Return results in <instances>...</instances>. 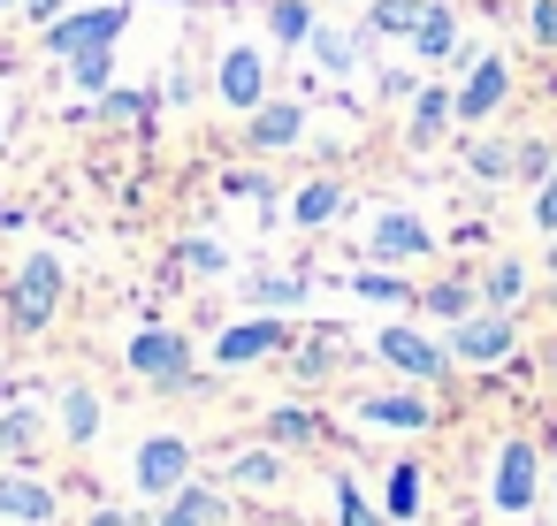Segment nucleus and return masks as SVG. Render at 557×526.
Segmentation results:
<instances>
[{
  "mask_svg": "<svg viewBox=\"0 0 557 526\" xmlns=\"http://www.w3.org/2000/svg\"><path fill=\"white\" fill-rule=\"evenodd\" d=\"M389 511H397V518L420 511V465H397V473H389Z\"/></svg>",
  "mask_w": 557,
  "mask_h": 526,
  "instance_id": "bb28decb",
  "label": "nucleus"
},
{
  "mask_svg": "<svg viewBox=\"0 0 557 526\" xmlns=\"http://www.w3.org/2000/svg\"><path fill=\"white\" fill-rule=\"evenodd\" d=\"M268 24H275V39H313V16H306V0H275V9H268Z\"/></svg>",
  "mask_w": 557,
  "mask_h": 526,
  "instance_id": "aec40b11",
  "label": "nucleus"
},
{
  "mask_svg": "<svg viewBox=\"0 0 557 526\" xmlns=\"http://www.w3.org/2000/svg\"><path fill=\"white\" fill-rule=\"evenodd\" d=\"M54 305H62V260L39 252V260H24V275H16V328H47Z\"/></svg>",
  "mask_w": 557,
  "mask_h": 526,
  "instance_id": "f257e3e1",
  "label": "nucleus"
},
{
  "mask_svg": "<svg viewBox=\"0 0 557 526\" xmlns=\"http://www.w3.org/2000/svg\"><path fill=\"white\" fill-rule=\"evenodd\" d=\"M519 290H527V275H519V260H496V267H488V283H481V298H488V305H511Z\"/></svg>",
  "mask_w": 557,
  "mask_h": 526,
  "instance_id": "5701e85b",
  "label": "nucleus"
},
{
  "mask_svg": "<svg viewBox=\"0 0 557 526\" xmlns=\"http://www.w3.org/2000/svg\"><path fill=\"white\" fill-rule=\"evenodd\" d=\"M24 9H32L39 24H54V9H62V0H24Z\"/></svg>",
  "mask_w": 557,
  "mask_h": 526,
  "instance_id": "e433bc0d",
  "label": "nucleus"
},
{
  "mask_svg": "<svg viewBox=\"0 0 557 526\" xmlns=\"http://www.w3.org/2000/svg\"><path fill=\"white\" fill-rule=\"evenodd\" d=\"M351 290H359V298H405V283H389V275H359Z\"/></svg>",
  "mask_w": 557,
  "mask_h": 526,
  "instance_id": "c9c22d12",
  "label": "nucleus"
},
{
  "mask_svg": "<svg viewBox=\"0 0 557 526\" xmlns=\"http://www.w3.org/2000/svg\"><path fill=\"white\" fill-rule=\"evenodd\" d=\"M527 24H534L542 47H557V0H534V16H527Z\"/></svg>",
  "mask_w": 557,
  "mask_h": 526,
  "instance_id": "473e14b6",
  "label": "nucleus"
},
{
  "mask_svg": "<svg viewBox=\"0 0 557 526\" xmlns=\"http://www.w3.org/2000/svg\"><path fill=\"white\" fill-rule=\"evenodd\" d=\"M359 419H374V427H428V404L420 397H359Z\"/></svg>",
  "mask_w": 557,
  "mask_h": 526,
  "instance_id": "4468645a",
  "label": "nucleus"
},
{
  "mask_svg": "<svg viewBox=\"0 0 557 526\" xmlns=\"http://www.w3.org/2000/svg\"><path fill=\"white\" fill-rule=\"evenodd\" d=\"M184 260H191L199 275H214V267H222V245H207V237H199V245H184Z\"/></svg>",
  "mask_w": 557,
  "mask_h": 526,
  "instance_id": "f704fd0d",
  "label": "nucleus"
},
{
  "mask_svg": "<svg viewBox=\"0 0 557 526\" xmlns=\"http://www.w3.org/2000/svg\"><path fill=\"white\" fill-rule=\"evenodd\" d=\"M260 85H268V77H260V54H252V47L222 54V100H230V108H260Z\"/></svg>",
  "mask_w": 557,
  "mask_h": 526,
  "instance_id": "9b49d317",
  "label": "nucleus"
},
{
  "mask_svg": "<svg viewBox=\"0 0 557 526\" xmlns=\"http://www.w3.org/2000/svg\"><path fill=\"white\" fill-rule=\"evenodd\" d=\"M237 480H252V488H268V480H275V458H268V450H252V458H237Z\"/></svg>",
  "mask_w": 557,
  "mask_h": 526,
  "instance_id": "7c9ffc66",
  "label": "nucleus"
},
{
  "mask_svg": "<svg viewBox=\"0 0 557 526\" xmlns=\"http://www.w3.org/2000/svg\"><path fill=\"white\" fill-rule=\"evenodd\" d=\"M0 518H24V526L54 518V488L32 480V473H0Z\"/></svg>",
  "mask_w": 557,
  "mask_h": 526,
  "instance_id": "6e6552de",
  "label": "nucleus"
},
{
  "mask_svg": "<svg viewBox=\"0 0 557 526\" xmlns=\"http://www.w3.org/2000/svg\"><path fill=\"white\" fill-rule=\"evenodd\" d=\"M443 123H450V92H420V108H412V138L428 146Z\"/></svg>",
  "mask_w": 557,
  "mask_h": 526,
  "instance_id": "4be33fe9",
  "label": "nucleus"
},
{
  "mask_svg": "<svg viewBox=\"0 0 557 526\" xmlns=\"http://www.w3.org/2000/svg\"><path fill=\"white\" fill-rule=\"evenodd\" d=\"M367 252H374V260H412V252H428V222H412V214H382Z\"/></svg>",
  "mask_w": 557,
  "mask_h": 526,
  "instance_id": "9d476101",
  "label": "nucleus"
},
{
  "mask_svg": "<svg viewBox=\"0 0 557 526\" xmlns=\"http://www.w3.org/2000/svg\"><path fill=\"white\" fill-rule=\"evenodd\" d=\"M245 298H260V305H298V298H306V283H290V275H252V283H245Z\"/></svg>",
  "mask_w": 557,
  "mask_h": 526,
  "instance_id": "b1692460",
  "label": "nucleus"
},
{
  "mask_svg": "<svg viewBox=\"0 0 557 526\" xmlns=\"http://www.w3.org/2000/svg\"><path fill=\"white\" fill-rule=\"evenodd\" d=\"M62 435L70 442H92L100 435V397L92 389H62Z\"/></svg>",
  "mask_w": 557,
  "mask_h": 526,
  "instance_id": "2eb2a0df",
  "label": "nucleus"
},
{
  "mask_svg": "<svg viewBox=\"0 0 557 526\" xmlns=\"http://www.w3.org/2000/svg\"><path fill=\"white\" fill-rule=\"evenodd\" d=\"M336 511H344V526H389L382 511H367V496H359L351 480H336Z\"/></svg>",
  "mask_w": 557,
  "mask_h": 526,
  "instance_id": "cd10ccee",
  "label": "nucleus"
},
{
  "mask_svg": "<svg viewBox=\"0 0 557 526\" xmlns=\"http://www.w3.org/2000/svg\"><path fill=\"white\" fill-rule=\"evenodd\" d=\"M374 351H382L397 374H420V381L450 374V351H443V343H428L420 328H382V336H374Z\"/></svg>",
  "mask_w": 557,
  "mask_h": 526,
  "instance_id": "7ed1b4c3",
  "label": "nucleus"
},
{
  "mask_svg": "<svg viewBox=\"0 0 557 526\" xmlns=\"http://www.w3.org/2000/svg\"><path fill=\"white\" fill-rule=\"evenodd\" d=\"M504 92H511V70H504V62L488 54V62H473V77H466V92L450 100V115H466V123H481V115H488V108H496Z\"/></svg>",
  "mask_w": 557,
  "mask_h": 526,
  "instance_id": "39448f33",
  "label": "nucleus"
},
{
  "mask_svg": "<svg viewBox=\"0 0 557 526\" xmlns=\"http://www.w3.org/2000/svg\"><path fill=\"white\" fill-rule=\"evenodd\" d=\"M298 130H306V115H298V108H260V115H252V146H260V153L298 146Z\"/></svg>",
  "mask_w": 557,
  "mask_h": 526,
  "instance_id": "f8f14e48",
  "label": "nucleus"
},
{
  "mask_svg": "<svg viewBox=\"0 0 557 526\" xmlns=\"http://www.w3.org/2000/svg\"><path fill=\"white\" fill-rule=\"evenodd\" d=\"M131 366H138V374H153V381H176V374L191 366V351H184V336H169V328H146V336L131 343Z\"/></svg>",
  "mask_w": 557,
  "mask_h": 526,
  "instance_id": "423d86ee",
  "label": "nucleus"
},
{
  "mask_svg": "<svg viewBox=\"0 0 557 526\" xmlns=\"http://www.w3.org/2000/svg\"><path fill=\"white\" fill-rule=\"evenodd\" d=\"M184 473H191V442H176V435H153V442L138 450V488L169 496V488H184Z\"/></svg>",
  "mask_w": 557,
  "mask_h": 526,
  "instance_id": "20e7f679",
  "label": "nucleus"
},
{
  "mask_svg": "<svg viewBox=\"0 0 557 526\" xmlns=\"http://www.w3.org/2000/svg\"><path fill=\"white\" fill-rule=\"evenodd\" d=\"M92 526H131V518L123 511H92Z\"/></svg>",
  "mask_w": 557,
  "mask_h": 526,
  "instance_id": "4c0bfd02",
  "label": "nucleus"
},
{
  "mask_svg": "<svg viewBox=\"0 0 557 526\" xmlns=\"http://www.w3.org/2000/svg\"><path fill=\"white\" fill-rule=\"evenodd\" d=\"M268 435L290 450V442H313V435H321V419H313V412H298V404H283V412L268 419Z\"/></svg>",
  "mask_w": 557,
  "mask_h": 526,
  "instance_id": "6ab92c4d",
  "label": "nucleus"
},
{
  "mask_svg": "<svg viewBox=\"0 0 557 526\" xmlns=\"http://www.w3.org/2000/svg\"><path fill=\"white\" fill-rule=\"evenodd\" d=\"M214 511H222V503H214L207 488H184V503H169V518H161V526H207Z\"/></svg>",
  "mask_w": 557,
  "mask_h": 526,
  "instance_id": "a878e982",
  "label": "nucleus"
},
{
  "mask_svg": "<svg viewBox=\"0 0 557 526\" xmlns=\"http://www.w3.org/2000/svg\"><path fill=\"white\" fill-rule=\"evenodd\" d=\"M420 305H428V313H443V321H466V313H473V290H466V283H435Z\"/></svg>",
  "mask_w": 557,
  "mask_h": 526,
  "instance_id": "393cba45",
  "label": "nucleus"
},
{
  "mask_svg": "<svg viewBox=\"0 0 557 526\" xmlns=\"http://www.w3.org/2000/svg\"><path fill=\"white\" fill-rule=\"evenodd\" d=\"M527 503H534V450L504 442V458H496V511H527Z\"/></svg>",
  "mask_w": 557,
  "mask_h": 526,
  "instance_id": "0eeeda50",
  "label": "nucleus"
},
{
  "mask_svg": "<svg viewBox=\"0 0 557 526\" xmlns=\"http://www.w3.org/2000/svg\"><path fill=\"white\" fill-rule=\"evenodd\" d=\"M313 47H321V62H329V70H351V39H336V32H313Z\"/></svg>",
  "mask_w": 557,
  "mask_h": 526,
  "instance_id": "c756f323",
  "label": "nucleus"
},
{
  "mask_svg": "<svg viewBox=\"0 0 557 526\" xmlns=\"http://www.w3.org/2000/svg\"><path fill=\"white\" fill-rule=\"evenodd\" d=\"M108 70H115V54H108V47H85V54H70V77H77L85 92H100V85H108Z\"/></svg>",
  "mask_w": 557,
  "mask_h": 526,
  "instance_id": "412c9836",
  "label": "nucleus"
},
{
  "mask_svg": "<svg viewBox=\"0 0 557 526\" xmlns=\"http://www.w3.org/2000/svg\"><path fill=\"white\" fill-rule=\"evenodd\" d=\"M549 359H557V351H549Z\"/></svg>",
  "mask_w": 557,
  "mask_h": 526,
  "instance_id": "a19ab883",
  "label": "nucleus"
},
{
  "mask_svg": "<svg viewBox=\"0 0 557 526\" xmlns=\"http://www.w3.org/2000/svg\"><path fill=\"white\" fill-rule=\"evenodd\" d=\"M450 39H458V24H450V9H443V0H435V9H428V24L412 32V47H420L428 62H443V54H450Z\"/></svg>",
  "mask_w": 557,
  "mask_h": 526,
  "instance_id": "f3484780",
  "label": "nucleus"
},
{
  "mask_svg": "<svg viewBox=\"0 0 557 526\" xmlns=\"http://www.w3.org/2000/svg\"><path fill=\"white\" fill-rule=\"evenodd\" d=\"M511 161H519V153H504V146H473V168H481V176H504Z\"/></svg>",
  "mask_w": 557,
  "mask_h": 526,
  "instance_id": "72a5a7b5",
  "label": "nucleus"
},
{
  "mask_svg": "<svg viewBox=\"0 0 557 526\" xmlns=\"http://www.w3.org/2000/svg\"><path fill=\"white\" fill-rule=\"evenodd\" d=\"M275 343H283V328H275V321L230 328V336H222V366H245V359H260V351H275Z\"/></svg>",
  "mask_w": 557,
  "mask_h": 526,
  "instance_id": "ddd939ff",
  "label": "nucleus"
},
{
  "mask_svg": "<svg viewBox=\"0 0 557 526\" xmlns=\"http://www.w3.org/2000/svg\"><path fill=\"white\" fill-rule=\"evenodd\" d=\"M115 32H123V9H85V16H54L47 24V47L70 62L85 47H115Z\"/></svg>",
  "mask_w": 557,
  "mask_h": 526,
  "instance_id": "f03ea898",
  "label": "nucleus"
},
{
  "mask_svg": "<svg viewBox=\"0 0 557 526\" xmlns=\"http://www.w3.org/2000/svg\"><path fill=\"white\" fill-rule=\"evenodd\" d=\"M534 222H542V229H557V168H549V176H542V191H534Z\"/></svg>",
  "mask_w": 557,
  "mask_h": 526,
  "instance_id": "2f4dec72",
  "label": "nucleus"
},
{
  "mask_svg": "<svg viewBox=\"0 0 557 526\" xmlns=\"http://www.w3.org/2000/svg\"><path fill=\"white\" fill-rule=\"evenodd\" d=\"M0 9H9V0H0Z\"/></svg>",
  "mask_w": 557,
  "mask_h": 526,
  "instance_id": "ea45409f",
  "label": "nucleus"
},
{
  "mask_svg": "<svg viewBox=\"0 0 557 526\" xmlns=\"http://www.w3.org/2000/svg\"><path fill=\"white\" fill-rule=\"evenodd\" d=\"M450 351H458V359H481V366H488V359H504V351H511V321H504V313H481V321H458V336H450Z\"/></svg>",
  "mask_w": 557,
  "mask_h": 526,
  "instance_id": "1a4fd4ad",
  "label": "nucleus"
},
{
  "mask_svg": "<svg viewBox=\"0 0 557 526\" xmlns=\"http://www.w3.org/2000/svg\"><path fill=\"white\" fill-rule=\"evenodd\" d=\"M32 442H39V419H32V412H9V419H0V450H9V458L32 450Z\"/></svg>",
  "mask_w": 557,
  "mask_h": 526,
  "instance_id": "c85d7f7f",
  "label": "nucleus"
},
{
  "mask_svg": "<svg viewBox=\"0 0 557 526\" xmlns=\"http://www.w3.org/2000/svg\"><path fill=\"white\" fill-rule=\"evenodd\" d=\"M336 206H344V191H336V184H306V191L290 199V214H298V222H329Z\"/></svg>",
  "mask_w": 557,
  "mask_h": 526,
  "instance_id": "a211bd4d",
  "label": "nucleus"
},
{
  "mask_svg": "<svg viewBox=\"0 0 557 526\" xmlns=\"http://www.w3.org/2000/svg\"><path fill=\"white\" fill-rule=\"evenodd\" d=\"M549 275H557V229H549Z\"/></svg>",
  "mask_w": 557,
  "mask_h": 526,
  "instance_id": "58836bf2",
  "label": "nucleus"
},
{
  "mask_svg": "<svg viewBox=\"0 0 557 526\" xmlns=\"http://www.w3.org/2000/svg\"><path fill=\"white\" fill-rule=\"evenodd\" d=\"M428 9H435V0H374V32H420L428 24Z\"/></svg>",
  "mask_w": 557,
  "mask_h": 526,
  "instance_id": "dca6fc26",
  "label": "nucleus"
}]
</instances>
